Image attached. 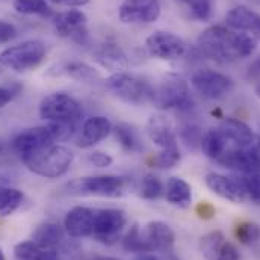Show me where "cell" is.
Here are the masks:
<instances>
[{"instance_id":"26","label":"cell","mask_w":260,"mask_h":260,"mask_svg":"<svg viewBox=\"0 0 260 260\" xmlns=\"http://www.w3.org/2000/svg\"><path fill=\"white\" fill-rule=\"evenodd\" d=\"M15 260H58V251L44 248L34 241H24L14 247Z\"/></svg>"},{"instance_id":"40","label":"cell","mask_w":260,"mask_h":260,"mask_svg":"<svg viewBox=\"0 0 260 260\" xmlns=\"http://www.w3.org/2000/svg\"><path fill=\"white\" fill-rule=\"evenodd\" d=\"M88 162L97 168H108L111 167V164L114 162L112 156L103 151H92L91 154H88Z\"/></svg>"},{"instance_id":"47","label":"cell","mask_w":260,"mask_h":260,"mask_svg":"<svg viewBox=\"0 0 260 260\" xmlns=\"http://www.w3.org/2000/svg\"><path fill=\"white\" fill-rule=\"evenodd\" d=\"M92 260H118V259H114V257H105V256H99V257H94Z\"/></svg>"},{"instance_id":"37","label":"cell","mask_w":260,"mask_h":260,"mask_svg":"<svg viewBox=\"0 0 260 260\" xmlns=\"http://www.w3.org/2000/svg\"><path fill=\"white\" fill-rule=\"evenodd\" d=\"M189 9H191L192 17L198 21H207L212 18V14H213L212 0H195L194 3L189 5Z\"/></svg>"},{"instance_id":"21","label":"cell","mask_w":260,"mask_h":260,"mask_svg":"<svg viewBox=\"0 0 260 260\" xmlns=\"http://www.w3.org/2000/svg\"><path fill=\"white\" fill-rule=\"evenodd\" d=\"M147 132L150 139L160 148V150H167V148H177V138L174 135V132L171 129L168 120L162 115H153L148 120V126Z\"/></svg>"},{"instance_id":"27","label":"cell","mask_w":260,"mask_h":260,"mask_svg":"<svg viewBox=\"0 0 260 260\" xmlns=\"http://www.w3.org/2000/svg\"><path fill=\"white\" fill-rule=\"evenodd\" d=\"M65 71L71 79L86 85H97L103 80L102 74L94 67L85 62H71L65 67Z\"/></svg>"},{"instance_id":"14","label":"cell","mask_w":260,"mask_h":260,"mask_svg":"<svg viewBox=\"0 0 260 260\" xmlns=\"http://www.w3.org/2000/svg\"><path fill=\"white\" fill-rule=\"evenodd\" d=\"M200 251L206 260H241L239 250L219 230L210 232L200 241Z\"/></svg>"},{"instance_id":"39","label":"cell","mask_w":260,"mask_h":260,"mask_svg":"<svg viewBox=\"0 0 260 260\" xmlns=\"http://www.w3.org/2000/svg\"><path fill=\"white\" fill-rule=\"evenodd\" d=\"M21 89H23V86L17 82L8 83V85H0V108L11 103L21 92Z\"/></svg>"},{"instance_id":"7","label":"cell","mask_w":260,"mask_h":260,"mask_svg":"<svg viewBox=\"0 0 260 260\" xmlns=\"http://www.w3.org/2000/svg\"><path fill=\"white\" fill-rule=\"evenodd\" d=\"M40 117L47 123L74 121L77 123L82 117V105L77 99L65 92H55L46 95L40 103Z\"/></svg>"},{"instance_id":"42","label":"cell","mask_w":260,"mask_h":260,"mask_svg":"<svg viewBox=\"0 0 260 260\" xmlns=\"http://www.w3.org/2000/svg\"><path fill=\"white\" fill-rule=\"evenodd\" d=\"M195 212H197L198 218H201V219H212L215 216V207L207 201L198 203L195 207Z\"/></svg>"},{"instance_id":"51","label":"cell","mask_w":260,"mask_h":260,"mask_svg":"<svg viewBox=\"0 0 260 260\" xmlns=\"http://www.w3.org/2000/svg\"><path fill=\"white\" fill-rule=\"evenodd\" d=\"M2 151H3V145H2V142H0V154H2Z\"/></svg>"},{"instance_id":"24","label":"cell","mask_w":260,"mask_h":260,"mask_svg":"<svg viewBox=\"0 0 260 260\" xmlns=\"http://www.w3.org/2000/svg\"><path fill=\"white\" fill-rule=\"evenodd\" d=\"M164 195L170 204L180 209H186L192 203V188L186 180L180 177H170L167 180Z\"/></svg>"},{"instance_id":"48","label":"cell","mask_w":260,"mask_h":260,"mask_svg":"<svg viewBox=\"0 0 260 260\" xmlns=\"http://www.w3.org/2000/svg\"><path fill=\"white\" fill-rule=\"evenodd\" d=\"M256 94H257V97H260V83L256 85Z\"/></svg>"},{"instance_id":"22","label":"cell","mask_w":260,"mask_h":260,"mask_svg":"<svg viewBox=\"0 0 260 260\" xmlns=\"http://www.w3.org/2000/svg\"><path fill=\"white\" fill-rule=\"evenodd\" d=\"M219 130L225 135V138L239 148H247L254 142V133L250 129L244 121L238 120V118H225Z\"/></svg>"},{"instance_id":"46","label":"cell","mask_w":260,"mask_h":260,"mask_svg":"<svg viewBox=\"0 0 260 260\" xmlns=\"http://www.w3.org/2000/svg\"><path fill=\"white\" fill-rule=\"evenodd\" d=\"M5 186H9V182H8L6 177H2L0 176V188H5Z\"/></svg>"},{"instance_id":"36","label":"cell","mask_w":260,"mask_h":260,"mask_svg":"<svg viewBox=\"0 0 260 260\" xmlns=\"http://www.w3.org/2000/svg\"><path fill=\"white\" fill-rule=\"evenodd\" d=\"M49 129L52 132V136L55 142L68 141L77 129V123L74 121H58V123H49Z\"/></svg>"},{"instance_id":"41","label":"cell","mask_w":260,"mask_h":260,"mask_svg":"<svg viewBox=\"0 0 260 260\" xmlns=\"http://www.w3.org/2000/svg\"><path fill=\"white\" fill-rule=\"evenodd\" d=\"M17 37V29L14 24L0 20V44H6Z\"/></svg>"},{"instance_id":"10","label":"cell","mask_w":260,"mask_h":260,"mask_svg":"<svg viewBox=\"0 0 260 260\" xmlns=\"http://www.w3.org/2000/svg\"><path fill=\"white\" fill-rule=\"evenodd\" d=\"M126 222V213L120 209L95 210V224L92 236L102 244H114L123 233Z\"/></svg>"},{"instance_id":"28","label":"cell","mask_w":260,"mask_h":260,"mask_svg":"<svg viewBox=\"0 0 260 260\" xmlns=\"http://www.w3.org/2000/svg\"><path fill=\"white\" fill-rule=\"evenodd\" d=\"M24 201V195L21 191L5 186L0 188V218L9 216L14 212H17Z\"/></svg>"},{"instance_id":"11","label":"cell","mask_w":260,"mask_h":260,"mask_svg":"<svg viewBox=\"0 0 260 260\" xmlns=\"http://www.w3.org/2000/svg\"><path fill=\"white\" fill-rule=\"evenodd\" d=\"M162 6L159 0H124L118 17L124 24H151L159 20Z\"/></svg>"},{"instance_id":"25","label":"cell","mask_w":260,"mask_h":260,"mask_svg":"<svg viewBox=\"0 0 260 260\" xmlns=\"http://www.w3.org/2000/svg\"><path fill=\"white\" fill-rule=\"evenodd\" d=\"M32 241L44 248L56 250L58 245H61L64 241V230L55 222H43L35 229Z\"/></svg>"},{"instance_id":"33","label":"cell","mask_w":260,"mask_h":260,"mask_svg":"<svg viewBox=\"0 0 260 260\" xmlns=\"http://www.w3.org/2000/svg\"><path fill=\"white\" fill-rule=\"evenodd\" d=\"M164 191H165V188H164L162 182L153 174H147L141 180L139 195L145 200H157L164 195Z\"/></svg>"},{"instance_id":"32","label":"cell","mask_w":260,"mask_h":260,"mask_svg":"<svg viewBox=\"0 0 260 260\" xmlns=\"http://www.w3.org/2000/svg\"><path fill=\"white\" fill-rule=\"evenodd\" d=\"M14 9L23 15H46L50 12L47 0H14Z\"/></svg>"},{"instance_id":"2","label":"cell","mask_w":260,"mask_h":260,"mask_svg":"<svg viewBox=\"0 0 260 260\" xmlns=\"http://www.w3.org/2000/svg\"><path fill=\"white\" fill-rule=\"evenodd\" d=\"M73 157L71 150L65 145L52 144L27 157H23L21 160L34 174L46 179H58L68 171Z\"/></svg>"},{"instance_id":"3","label":"cell","mask_w":260,"mask_h":260,"mask_svg":"<svg viewBox=\"0 0 260 260\" xmlns=\"http://www.w3.org/2000/svg\"><path fill=\"white\" fill-rule=\"evenodd\" d=\"M105 85L115 97L129 105L142 106L147 103H153L154 99V88L151 86V83L133 73H112L105 80Z\"/></svg>"},{"instance_id":"19","label":"cell","mask_w":260,"mask_h":260,"mask_svg":"<svg viewBox=\"0 0 260 260\" xmlns=\"http://www.w3.org/2000/svg\"><path fill=\"white\" fill-rule=\"evenodd\" d=\"M112 132V124L106 117L97 115L88 118L80 130V136L77 139V147L80 148H91L102 142L105 138L109 136Z\"/></svg>"},{"instance_id":"12","label":"cell","mask_w":260,"mask_h":260,"mask_svg":"<svg viewBox=\"0 0 260 260\" xmlns=\"http://www.w3.org/2000/svg\"><path fill=\"white\" fill-rule=\"evenodd\" d=\"M86 23H88V17L83 11L68 9L55 17L53 26L58 35L64 38H71L73 41L83 44L88 40Z\"/></svg>"},{"instance_id":"35","label":"cell","mask_w":260,"mask_h":260,"mask_svg":"<svg viewBox=\"0 0 260 260\" xmlns=\"http://www.w3.org/2000/svg\"><path fill=\"white\" fill-rule=\"evenodd\" d=\"M239 179L247 192V198L256 204H260V173L241 174Z\"/></svg>"},{"instance_id":"31","label":"cell","mask_w":260,"mask_h":260,"mask_svg":"<svg viewBox=\"0 0 260 260\" xmlns=\"http://www.w3.org/2000/svg\"><path fill=\"white\" fill-rule=\"evenodd\" d=\"M180 162V151L179 147L177 148H167V150H160L157 154L151 156L148 159V164L153 168H162V170H168L176 167Z\"/></svg>"},{"instance_id":"49","label":"cell","mask_w":260,"mask_h":260,"mask_svg":"<svg viewBox=\"0 0 260 260\" xmlns=\"http://www.w3.org/2000/svg\"><path fill=\"white\" fill-rule=\"evenodd\" d=\"M0 260H6V257H5V254H3V250L0 248Z\"/></svg>"},{"instance_id":"43","label":"cell","mask_w":260,"mask_h":260,"mask_svg":"<svg viewBox=\"0 0 260 260\" xmlns=\"http://www.w3.org/2000/svg\"><path fill=\"white\" fill-rule=\"evenodd\" d=\"M247 79L250 83L259 85L260 83V56L256 58L247 68Z\"/></svg>"},{"instance_id":"4","label":"cell","mask_w":260,"mask_h":260,"mask_svg":"<svg viewBox=\"0 0 260 260\" xmlns=\"http://www.w3.org/2000/svg\"><path fill=\"white\" fill-rule=\"evenodd\" d=\"M153 103L160 109H174L180 112L191 111L195 105L188 82L177 74L167 76L160 86L154 89Z\"/></svg>"},{"instance_id":"45","label":"cell","mask_w":260,"mask_h":260,"mask_svg":"<svg viewBox=\"0 0 260 260\" xmlns=\"http://www.w3.org/2000/svg\"><path fill=\"white\" fill-rule=\"evenodd\" d=\"M55 5H61L67 8H79V6H85L89 3V0H50Z\"/></svg>"},{"instance_id":"13","label":"cell","mask_w":260,"mask_h":260,"mask_svg":"<svg viewBox=\"0 0 260 260\" xmlns=\"http://www.w3.org/2000/svg\"><path fill=\"white\" fill-rule=\"evenodd\" d=\"M52 144H55V139H53L52 132L47 124L20 132L12 141V147L20 154L21 159L27 157Z\"/></svg>"},{"instance_id":"23","label":"cell","mask_w":260,"mask_h":260,"mask_svg":"<svg viewBox=\"0 0 260 260\" xmlns=\"http://www.w3.org/2000/svg\"><path fill=\"white\" fill-rule=\"evenodd\" d=\"M201 150L203 153L213 160H219L230 148H235V145L225 138V135L219 129H213L206 132L201 139Z\"/></svg>"},{"instance_id":"30","label":"cell","mask_w":260,"mask_h":260,"mask_svg":"<svg viewBox=\"0 0 260 260\" xmlns=\"http://www.w3.org/2000/svg\"><path fill=\"white\" fill-rule=\"evenodd\" d=\"M123 248L127 253H138V254H147L150 253V247L144 238V233H141V229L138 224H133L127 232V235L123 239Z\"/></svg>"},{"instance_id":"29","label":"cell","mask_w":260,"mask_h":260,"mask_svg":"<svg viewBox=\"0 0 260 260\" xmlns=\"http://www.w3.org/2000/svg\"><path fill=\"white\" fill-rule=\"evenodd\" d=\"M114 132V136L115 139L118 141V144L130 153H135V151H139L142 148V144L139 141V136L136 133V130L133 129L130 124L126 123H120L117 124L115 127H112Z\"/></svg>"},{"instance_id":"53","label":"cell","mask_w":260,"mask_h":260,"mask_svg":"<svg viewBox=\"0 0 260 260\" xmlns=\"http://www.w3.org/2000/svg\"><path fill=\"white\" fill-rule=\"evenodd\" d=\"M58 260H59V259H58Z\"/></svg>"},{"instance_id":"1","label":"cell","mask_w":260,"mask_h":260,"mask_svg":"<svg viewBox=\"0 0 260 260\" xmlns=\"http://www.w3.org/2000/svg\"><path fill=\"white\" fill-rule=\"evenodd\" d=\"M197 47L203 56L218 64H230L253 56L257 49V40L244 32L212 26L200 34Z\"/></svg>"},{"instance_id":"44","label":"cell","mask_w":260,"mask_h":260,"mask_svg":"<svg viewBox=\"0 0 260 260\" xmlns=\"http://www.w3.org/2000/svg\"><path fill=\"white\" fill-rule=\"evenodd\" d=\"M138 260H179L174 253H147V254H141V257Z\"/></svg>"},{"instance_id":"17","label":"cell","mask_w":260,"mask_h":260,"mask_svg":"<svg viewBox=\"0 0 260 260\" xmlns=\"http://www.w3.org/2000/svg\"><path fill=\"white\" fill-rule=\"evenodd\" d=\"M142 233L150 247V253H173L176 235L167 222L151 221L145 225V230Z\"/></svg>"},{"instance_id":"38","label":"cell","mask_w":260,"mask_h":260,"mask_svg":"<svg viewBox=\"0 0 260 260\" xmlns=\"http://www.w3.org/2000/svg\"><path fill=\"white\" fill-rule=\"evenodd\" d=\"M180 138L182 141L186 144V147L189 148H197L201 145V139H203V132L198 126L194 124H188L183 129L180 130Z\"/></svg>"},{"instance_id":"9","label":"cell","mask_w":260,"mask_h":260,"mask_svg":"<svg viewBox=\"0 0 260 260\" xmlns=\"http://www.w3.org/2000/svg\"><path fill=\"white\" fill-rule=\"evenodd\" d=\"M145 49L150 56L160 61H176L186 53L185 41L171 32L157 30L145 40Z\"/></svg>"},{"instance_id":"50","label":"cell","mask_w":260,"mask_h":260,"mask_svg":"<svg viewBox=\"0 0 260 260\" xmlns=\"http://www.w3.org/2000/svg\"><path fill=\"white\" fill-rule=\"evenodd\" d=\"M180 2H183V3H186V5L189 6V5H191L192 2H195V0H180Z\"/></svg>"},{"instance_id":"34","label":"cell","mask_w":260,"mask_h":260,"mask_svg":"<svg viewBox=\"0 0 260 260\" xmlns=\"http://www.w3.org/2000/svg\"><path fill=\"white\" fill-rule=\"evenodd\" d=\"M236 239L244 245H253L260 241V227L256 222H241L235 227Z\"/></svg>"},{"instance_id":"15","label":"cell","mask_w":260,"mask_h":260,"mask_svg":"<svg viewBox=\"0 0 260 260\" xmlns=\"http://www.w3.org/2000/svg\"><path fill=\"white\" fill-rule=\"evenodd\" d=\"M206 186L218 197L229 200L232 203H245L248 201L247 192L239 177H230L219 173H209L204 179Z\"/></svg>"},{"instance_id":"16","label":"cell","mask_w":260,"mask_h":260,"mask_svg":"<svg viewBox=\"0 0 260 260\" xmlns=\"http://www.w3.org/2000/svg\"><path fill=\"white\" fill-rule=\"evenodd\" d=\"M95 224V210L85 206H76L67 212L64 218V230L71 238L92 236Z\"/></svg>"},{"instance_id":"6","label":"cell","mask_w":260,"mask_h":260,"mask_svg":"<svg viewBox=\"0 0 260 260\" xmlns=\"http://www.w3.org/2000/svg\"><path fill=\"white\" fill-rule=\"evenodd\" d=\"M126 191V180L118 176L102 174L91 177L74 179L67 185V192L76 197L94 195V197H108L117 198Z\"/></svg>"},{"instance_id":"8","label":"cell","mask_w":260,"mask_h":260,"mask_svg":"<svg viewBox=\"0 0 260 260\" xmlns=\"http://www.w3.org/2000/svg\"><path fill=\"white\" fill-rule=\"evenodd\" d=\"M191 85L200 95L209 100H219L229 95L233 89V80L229 76L209 68L195 71Z\"/></svg>"},{"instance_id":"52","label":"cell","mask_w":260,"mask_h":260,"mask_svg":"<svg viewBox=\"0 0 260 260\" xmlns=\"http://www.w3.org/2000/svg\"><path fill=\"white\" fill-rule=\"evenodd\" d=\"M259 138H260V136H259Z\"/></svg>"},{"instance_id":"5","label":"cell","mask_w":260,"mask_h":260,"mask_svg":"<svg viewBox=\"0 0 260 260\" xmlns=\"http://www.w3.org/2000/svg\"><path fill=\"white\" fill-rule=\"evenodd\" d=\"M47 47L40 40H27L0 52V67L23 73L37 68L44 61Z\"/></svg>"},{"instance_id":"20","label":"cell","mask_w":260,"mask_h":260,"mask_svg":"<svg viewBox=\"0 0 260 260\" xmlns=\"http://www.w3.org/2000/svg\"><path fill=\"white\" fill-rule=\"evenodd\" d=\"M94 59L103 68L118 73L124 71L129 67V59L124 50L114 41H105L94 50Z\"/></svg>"},{"instance_id":"18","label":"cell","mask_w":260,"mask_h":260,"mask_svg":"<svg viewBox=\"0 0 260 260\" xmlns=\"http://www.w3.org/2000/svg\"><path fill=\"white\" fill-rule=\"evenodd\" d=\"M227 26H230L236 32H244L256 40H260V14L250 9L248 6L239 5L229 11L225 17Z\"/></svg>"}]
</instances>
